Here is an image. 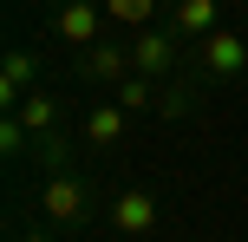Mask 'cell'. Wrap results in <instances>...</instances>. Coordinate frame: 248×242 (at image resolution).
Returning a JSON list of instances; mask_svg holds the SVG:
<instances>
[{"label":"cell","instance_id":"5b68a950","mask_svg":"<svg viewBox=\"0 0 248 242\" xmlns=\"http://www.w3.org/2000/svg\"><path fill=\"white\" fill-rule=\"evenodd\" d=\"M111 223H118V229H124V236H144V229H150V223H157V203H150V196H144V190H124V196H118V203H111Z\"/></svg>","mask_w":248,"mask_h":242},{"label":"cell","instance_id":"9c48e42d","mask_svg":"<svg viewBox=\"0 0 248 242\" xmlns=\"http://www.w3.org/2000/svg\"><path fill=\"white\" fill-rule=\"evenodd\" d=\"M85 138L92 144H118L124 138V105H92L85 112Z\"/></svg>","mask_w":248,"mask_h":242},{"label":"cell","instance_id":"3957f363","mask_svg":"<svg viewBox=\"0 0 248 242\" xmlns=\"http://www.w3.org/2000/svg\"><path fill=\"white\" fill-rule=\"evenodd\" d=\"M39 210H46L52 223H78V216H85V183H78V177H46Z\"/></svg>","mask_w":248,"mask_h":242},{"label":"cell","instance_id":"277c9868","mask_svg":"<svg viewBox=\"0 0 248 242\" xmlns=\"http://www.w3.org/2000/svg\"><path fill=\"white\" fill-rule=\"evenodd\" d=\"M131 65H137L144 79L170 72V65H176V39H170V33H150V26H144V33H137V46H131Z\"/></svg>","mask_w":248,"mask_h":242},{"label":"cell","instance_id":"6da1fadb","mask_svg":"<svg viewBox=\"0 0 248 242\" xmlns=\"http://www.w3.org/2000/svg\"><path fill=\"white\" fill-rule=\"evenodd\" d=\"M196 59H202V72L235 79V72H248V39H242V33H229V26H216L209 39H196Z\"/></svg>","mask_w":248,"mask_h":242},{"label":"cell","instance_id":"5bb4252c","mask_svg":"<svg viewBox=\"0 0 248 242\" xmlns=\"http://www.w3.org/2000/svg\"><path fill=\"white\" fill-rule=\"evenodd\" d=\"M26 242H52V236H26Z\"/></svg>","mask_w":248,"mask_h":242},{"label":"cell","instance_id":"30bf717a","mask_svg":"<svg viewBox=\"0 0 248 242\" xmlns=\"http://www.w3.org/2000/svg\"><path fill=\"white\" fill-rule=\"evenodd\" d=\"M52 118H59V105H52L46 92H26L20 98V125L26 131H52Z\"/></svg>","mask_w":248,"mask_h":242},{"label":"cell","instance_id":"7a4b0ae2","mask_svg":"<svg viewBox=\"0 0 248 242\" xmlns=\"http://www.w3.org/2000/svg\"><path fill=\"white\" fill-rule=\"evenodd\" d=\"M98 20H105V0H65L59 7V39L65 46H92L98 39Z\"/></svg>","mask_w":248,"mask_h":242},{"label":"cell","instance_id":"ba28073f","mask_svg":"<svg viewBox=\"0 0 248 242\" xmlns=\"http://www.w3.org/2000/svg\"><path fill=\"white\" fill-rule=\"evenodd\" d=\"M176 33L209 39L216 33V0H176Z\"/></svg>","mask_w":248,"mask_h":242},{"label":"cell","instance_id":"8992f818","mask_svg":"<svg viewBox=\"0 0 248 242\" xmlns=\"http://www.w3.org/2000/svg\"><path fill=\"white\" fill-rule=\"evenodd\" d=\"M124 65H131V46H111V39L85 46V79H124Z\"/></svg>","mask_w":248,"mask_h":242},{"label":"cell","instance_id":"4fadbf2b","mask_svg":"<svg viewBox=\"0 0 248 242\" xmlns=\"http://www.w3.org/2000/svg\"><path fill=\"white\" fill-rule=\"evenodd\" d=\"M20 138H26V125H20V118H7V125H0V151L13 157V151H20Z\"/></svg>","mask_w":248,"mask_h":242},{"label":"cell","instance_id":"8fae6325","mask_svg":"<svg viewBox=\"0 0 248 242\" xmlns=\"http://www.w3.org/2000/svg\"><path fill=\"white\" fill-rule=\"evenodd\" d=\"M105 13L124 26H150V13H157V0H105Z\"/></svg>","mask_w":248,"mask_h":242},{"label":"cell","instance_id":"7c38bea8","mask_svg":"<svg viewBox=\"0 0 248 242\" xmlns=\"http://www.w3.org/2000/svg\"><path fill=\"white\" fill-rule=\"evenodd\" d=\"M118 105H124V112H144V105H150V85H144V79H118Z\"/></svg>","mask_w":248,"mask_h":242},{"label":"cell","instance_id":"52a82bcc","mask_svg":"<svg viewBox=\"0 0 248 242\" xmlns=\"http://www.w3.org/2000/svg\"><path fill=\"white\" fill-rule=\"evenodd\" d=\"M26 92H39V85H33V52H7V72H0V98H7V105H20Z\"/></svg>","mask_w":248,"mask_h":242}]
</instances>
